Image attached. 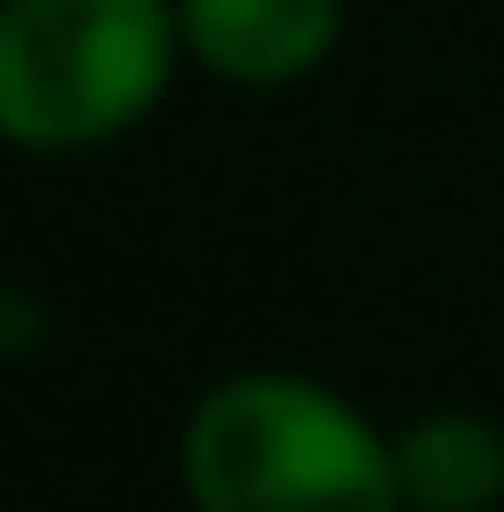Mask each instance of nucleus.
Listing matches in <instances>:
<instances>
[{
    "mask_svg": "<svg viewBox=\"0 0 504 512\" xmlns=\"http://www.w3.org/2000/svg\"><path fill=\"white\" fill-rule=\"evenodd\" d=\"M185 59L177 0H0V135L93 152L135 135Z\"/></svg>",
    "mask_w": 504,
    "mask_h": 512,
    "instance_id": "f03ea898",
    "label": "nucleus"
},
{
    "mask_svg": "<svg viewBox=\"0 0 504 512\" xmlns=\"http://www.w3.org/2000/svg\"><path fill=\"white\" fill-rule=\"evenodd\" d=\"M404 512H496L504 504V420L471 403H437L395 429Z\"/></svg>",
    "mask_w": 504,
    "mask_h": 512,
    "instance_id": "20e7f679",
    "label": "nucleus"
},
{
    "mask_svg": "<svg viewBox=\"0 0 504 512\" xmlns=\"http://www.w3.org/2000/svg\"><path fill=\"white\" fill-rule=\"evenodd\" d=\"M177 17H185V59L236 93L303 84L345 42V0H177Z\"/></svg>",
    "mask_w": 504,
    "mask_h": 512,
    "instance_id": "7ed1b4c3",
    "label": "nucleus"
},
{
    "mask_svg": "<svg viewBox=\"0 0 504 512\" xmlns=\"http://www.w3.org/2000/svg\"><path fill=\"white\" fill-rule=\"evenodd\" d=\"M0 345H9V353H34L42 345V303L26 286H9V303H0Z\"/></svg>",
    "mask_w": 504,
    "mask_h": 512,
    "instance_id": "39448f33",
    "label": "nucleus"
},
{
    "mask_svg": "<svg viewBox=\"0 0 504 512\" xmlns=\"http://www.w3.org/2000/svg\"><path fill=\"white\" fill-rule=\"evenodd\" d=\"M185 512H404L395 429L311 370H227L177 429Z\"/></svg>",
    "mask_w": 504,
    "mask_h": 512,
    "instance_id": "f257e3e1",
    "label": "nucleus"
}]
</instances>
